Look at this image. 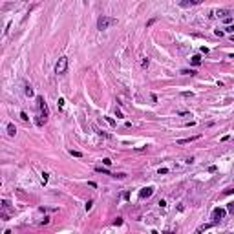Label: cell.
<instances>
[{
  "label": "cell",
  "instance_id": "1",
  "mask_svg": "<svg viewBox=\"0 0 234 234\" xmlns=\"http://www.w3.org/2000/svg\"><path fill=\"white\" fill-rule=\"evenodd\" d=\"M37 104H39V110H40V115H39V119H37V125L39 126H42L46 119H48V115H50V110H48V104L44 102L42 97H37Z\"/></svg>",
  "mask_w": 234,
  "mask_h": 234
},
{
  "label": "cell",
  "instance_id": "2",
  "mask_svg": "<svg viewBox=\"0 0 234 234\" xmlns=\"http://www.w3.org/2000/svg\"><path fill=\"white\" fill-rule=\"evenodd\" d=\"M113 24H117V18H112V17L102 15V17L97 20V29L104 31V29H108V27H110V26H113Z\"/></svg>",
  "mask_w": 234,
  "mask_h": 234
},
{
  "label": "cell",
  "instance_id": "3",
  "mask_svg": "<svg viewBox=\"0 0 234 234\" xmlns=\"http://www.w3.org/2000/svg\"><path fill=\"white\" fill-rule=\"evenodd\" d=\"M68 70V57H60L57 60V64H55V73L57 75H64Z\"/></svg>",
  "mask_w": 234,
  "mask_h": 234
},
{
  "label": "cell",
  "instance_id": "4",
  "mask_svg": "<svg viewBox=\"0 0 234 234\" xmlns=\"http://www.w3.org/2000/svg\"><path fill=\"white\" fill-rule=\"evenodd\" d=\"M225 214H227V210L218 207V209L212 210V219H214V221H219V219H223V218H225Z\"/></svg>",
  "mask_w": 234,
  "mask_h": 234
},
{
  "label": "cell",
  "instance_id": "5",
  "mask_svg": "<svg viewBox=\"0 0 234 234\" xmlns=\"http://www.w3.org/2000/svg\"><path fill=\"white\" fill-rule=\"evenodd\" d=\"M198 4H201V0H179L181 8H190V6H198Z\"/></svg>",
  "mask_w": 234,
  "mask_h": 234
},
{
  "label": "cell",
  "instance_id": "6",
  "mask_svg": "<svg viewBox=\"0 0 234 234\" xmlns=\"http://www.w3.org/2000/svg\"><path fill=\"white\" fill-rule=\"evenodd\" d=\"M152 194H154V188H152V187H146V188H143V190L139 192V198L144 199V198H150Z\"/></svg>",
  "mask_w": 234,
  "mask_h": 234
},
{
  "label": "cell",
  "instance_id": "7",
  "mask_svg": "<svg viewBox=\"0 0 234 234\" xmlns=\"http://www.w3.org/2000/svg\"><path fill=\"white\" fill-rule=\"evenodd\" d=\"M229 15H230L229 9H218L216 11V17H219V18H225V17H229Z\"/></svg>",
  "mask_w": 234,
  "mask_h": 234
},
{
  "label": "cell",
  "instance_id": "8",
  "mask_svg": "<svg viewBox=\"0 0 234 234\" xmlns=\"http://www.w3.org/2000/svg\"><path fill=\"white\" fill-rule=\"evenodd\" d=\"M15 134H17V128H15V125H13V123H9V125H8V135L13 137Z\"/></svg>",
  "mask_w": 234,
  "mask_h": 234
},
{
  "label": "cell",
  "instance_id": "9",
  "mask_svg": "<svg viewBox=\"0 0 234 234\" xmlns=\"http://www.w3.org/2000/svg\"><path fill=\"white\" fill-rule=\"evenodd\" d=\"M196 139H199V135H192V137H188V139H179L177 143H179V144H187V143H192V141H196Z\"/></svg>",
  "mask_w": 234,
  "mask_h": 234
},
{
  "label": "cell",
  "instance_id": "10",
  "mask_svg": "<svg viewBox=\"0 0 234 234\" xmlns=\"http://www.w3.org/2000/svg\"><path fill=\"white\" fill-rule=\"evenodd\" d=\"M190 62L194 66H199V64H201V57H199V55H194V57L190 59Z\"/></svg>",
  "mask_w": 234,
  "mask_h": 234
},
{
  "label": "cell",
  "instance_id": "11",
  "mask_svg": "<svg viewBox=\"0 0 234 234\" xmlns=\"http://www.w3.org/2000/svg\"><path fill=\"white\" fill-rule=\"evenodd\" d=\"M24 92H26V95H27V97H31V95H33V88H31L29 84H27V86H26V90H24Z\"/></svg>",
  "mask_w": 234,
  "mask_h": 234
},
{
  "label": "cell",
  "instance_id": "12",
  "mask_svg": "<svg viewBox=\"0 0 234 234\" xmlns=\"http://www.w3.org/2000/svg\"><path fill=\"white\" fill-rule=\"evenodd\" d=\"M95 172H99V174H101V172H102V174H110V172L106 168H102V167H97V168H95Z\"/></svg>",
  "mask_w": 234,
  "mask_h": 234
},
{
  "label": "cell",
  "instance_id": "13",
  "mask_svg": "<svg viewBox=\"0 0 234 234\" xmlns=\"http://www.w3.org/2000/svg\"><path fill=\"white\" fill-rule=\"evenodd\" d=\"M70 154H71L73 157H82V154H81V152H77V150H70Z\"/></svg>",
  "mask_w": 234,
  "mask_h": 234
},
{
  "label": "cell",
  "instance_id": "14",
  "mask_svg": "<svg viewBox=\"0 0 234 234\" xmlns=\"http://www.w3.org/2000/svg\"><path fill=\"white\" fill-rule=\"evenodd\" d=\"M210 227H212V225H201V227H199V229H198V232H203V230L210 229Z\"/></svg>",
  "mask_w": 234,
  "mask_h": 234
},
{
  "label": "cell",
  "instance_id": "15",
  "mask_svg": "<svg viewBox=\"0 0 234 234\" xmlns=\"http://www.w3.org/2000/svg\"><path fill=\"white\" fill-rule=\"evenodd\" d=\"M181 73H183V75H196V71H194V70H183Z\"/></svg>",
  "mask_w": 234,
  "mask_h": 234
},
{
  "label": "cell",
  "instance_id": "16",
  "mask_svg": "<svg viewBox=\"0 0 234 234\" xmlns=\"http://www.w3.org/2000/svg\"><path fill=\"white\" fill-rule=\"evenodd\" d=\"M227 210H229L230 214H234V201H232V203H229V207H227Z\"/></svg>",
  "mask_w": 234,
  "mask_h": 234
},
{
  "label": "cell",
  "instance_id": "17",
  "mask_svg": "<svg viewBox=\"0 0 234 234\" xmlns=\"http://www.w3.org/2000/svg\"><path fill=\"white\" fill-rule=\"evenodd\" d=\"M93 207V201H92V199H88V201H86V210H90Z\"/></svg>",
  "mask_w": 234,
  "mask_h": 234
},
{
  "label": "cell",
  "instance_id": "18",
  "mask_svg": "<svg viewBox=\"0 0 234 234\" xmlns=\"http://www.w3.org/2000/svg\"><path fill=\"white\" fill-rule=\"evenodd\" d=\"M48 177H50V174H48V172H42V183L48 181Z\"/></svg>",
  "mask_w": 234,
  "mask_h": 234
},
{
  "label": "cell",
  "instance_id": "19",
  "mask_svg": "<svg viewBox=\"0 0 234 234\" xmlns=\"http://www.w3.org/2000/svg\"><path fill=\"white\" fill-rule=\"evenodd\" d=\"M20 117H22V121H27V119H29V117H27V113H26V112H20Z\"/></svg>",
  "mask_w": 234,
  "mask_h": 234
},
{
  "label": "cell",
  "instance_id": "20",
  "mask_svg": "<svg viewBox=\"0 0 234 234\" xmlns=\"http://www.w3.org/2000/svg\"><path fill=\"white\" fill-rule=\"evenodd\" d=\"M104 119H106V121H108V123H110V125H112V126H115V121L112 119V117H104Z\"/></svg>",
  "mask_w": 234,
  "mask_h": 234
},
{
  "label": "cell",
  "instance_id": "21",
  "mask_svg": "<svg viewBox=\"0 0 234 234\" xmlns=\"http://www.w3.org/2000/svg\"><path fill=\"white\" fill-rule=\"evenodd\" d=\"M229 194H234V188H227L225 190V196H229Z\"/></svg>",
  "mask_w": 234,
  "mask_h": 234
},
{
  "label": "cell",
  "instance_id": "22",
  "mask_svg": "<svg viewBox=\"0 0 234 234\" xmlns=\"http://www.w3.org/2000/svg\"><path fill=\"white\" fill-rule=\"evenodd\" d=\"M102 163H104V165H106V167H110V165H112V161H110V159H108V157H106V159H102Z\"/></svg>",
  "mask_w": 234,
  "mask_h": 234
},
{
  "label": "cell",
  "instance_id": "23",
  "mask_svg": "<svg viewBox=\"0 0 234 234\" xmlns=\"http://www.w3.org/2000/svg\"><path fill=\"white\" fill-rule=\"evenodd\" d=\"M227 31H230V33H234V26H229V27H227Z\"/></svg>",
  "mask_w": 234,
  "mask_h": 234
},
{
  "label": "cell",
  "instance_id": "24",
  "mask_svg": "<svg viewBox=\"0 0 234 234\" xmlns=\"http://www.w3.org/2000/svg\"><path fill=\"white\" fill-rule=\"evenodd\" d=\"M230 40H232V42H234V35H232V37H230Z\"/></svg>",
  "mask_w": 234,
  "mask_h": 234
}]
</instances>
